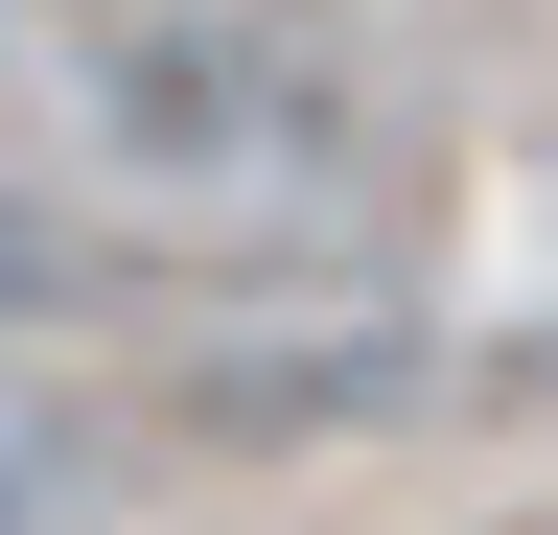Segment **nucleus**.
I'll return each instance as SVG.
<instances>
[{
    "instance_id": "obj_2",
    "label": "nucleus",
    "mask_w": 558,
    "mask_h": 535,
    "mask_svg": "<svg viewBox=\"0 0 558 535\" xmlns=\"http://www.w3.org/2000/svg\"><path fill=\"white\" fill-rule=\"evenodd\" d=\"M0 535H24V465H0Z\"/></svg>"
},
{
    "instance_id": "obj_1",
    "label": "nucleus",
    "mask_w": 558,
    "mask_h": 535,
    "mask_svg": "<svg viewBox=\"0 0 558 535\" xmlns=\"http://www.w3.org/2000/svg\"><path fill=\"white\" fill-rule=\"evenodd\" d=\"M94 117L186 210H349L373 186V71L326 0H140L94 47Z\"/></svg>"
}]
</instances>
